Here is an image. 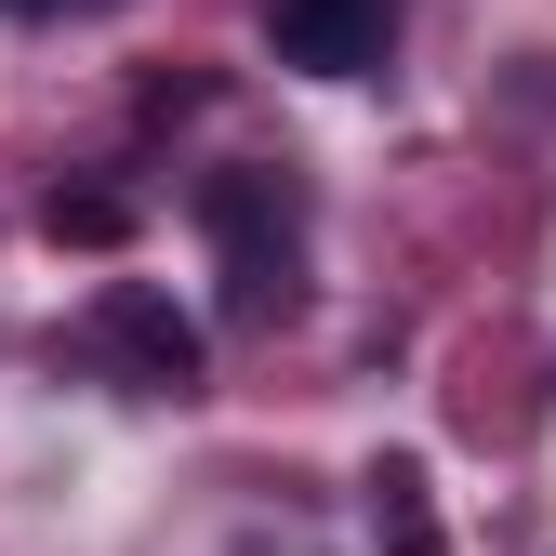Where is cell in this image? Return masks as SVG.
<instances>
[{"mask_svg":"<svg viewBox=\"0 0 556 556\" xmlns=\"http://www.w3.org/2000/svg\"><path fill=\"white\" fill-rule=\"evenodd\" d=\"M199 239H213V278H226V318L239 331H278L305 305V186L278 160L199 173Z\"/></svg>","mask_w":556,"mask_h":556,"instance_id":"6da1fadb","label":"cell"},{"mask_svg":"<svg viewBox=\"0 0 556 556\" xmlns=\"http://www.w3.org/2000/svg\"><path fill=\"white\" fill-rule=\"evenodd\" d=\"M80 358H93V371H119L132 397H199L213 344H199V318L160 292V278H106L93 318H80Z\"/></svg>","mask_w":556,"mask_h":556,"instance_id":"7a4b0ae2","label":"cell"},{"mask_svg":"<svg viewBox=\"0 0 556 556\" xmlns=\"http://www.w3.org/2000/svg\"><path fill=\"white\" fill-rule=\"evenodd\" d=\"M397 14L410 0H265V40H278V66H305V80H371L397 53Z\"/></svg>","mask_w":556,"mask_h":556,"instance_id":"3957f363","label":"cell"},{"mask_svg":"<svg viewBox=\"0 0 556 556\" xmlns=\"http://www.w3.org/2000/svg\"><path fill=\"white\" fill-rule=\"evenodd\" d=\"M371 543L384 556H438V504H425V464H410V451L371 464Z\"/></svg>","mask_w":556,"mask_h":556,"instance_id":"277c9868","label":"cell"},{"mask_svg":"<svg viewBox=\"0 0 556 556\" xmlns=\"http://www.w3.org/2000/svg\"><path fill=\"white\" fill-rule=\"evenodd\" d=\"M40 239H53V252H119V239H132V199H119V186H53V199H40Z\"/></svg>","mask_w":556,"mask_h":556,"instance_id":"5b68a950","label":"cell"},{"mask_svg":"<svg viewBox=\"0 0 556 556\" xmlns=\"http://www.w3.org/2000/svg\"><path fill=\"white\" fill-rule=\"evenodd\" d=\"M0 14H66V0H0Z\"/></svg>","mask_w":556,"mask_h":556,"instance_id":"8992f818","label":"cell"}]
</instances>
